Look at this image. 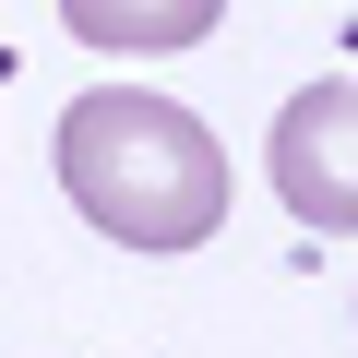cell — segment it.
I'll use <instances>...</instances> for the list:
<instances>
[{
    "instance_id": "6da1fadb",
    "label": "cell",
    "mask_w": 358,
    "mask_h": 358,
    "mask_svg": "<svg viewBox=\"0 0 358 358\" xmlns=\"http://www.w3.org/2000/svg\"><path fill=\"white\" fill-rule=\"evenodd\" d=\"M60 192L120 251H203L227 227V143L155 84H96L60 108Z\"/></svg>"
},
{
    "instance_id": "3957f363",
    "label": "cell",
    "mask_w": 358,
    "mask_h": 358,
    "mask_svg": "<svg viewBox=\"0 0 358 358\" xmlns=\"http://www.w3.org/2000/svg\"><path fill=\"white\" fill-rule=\"evenodd\" d=\"M215 13L227 0H60V24L84 48H108V60H167V48L215 36Z\"/></svg>"
},
{
    "instance_id": "7a4b0ae2",
    "label": "cell",
    "mask_w": 358,
    "mask_h": 358,
    "mask_svg": "<svg viewBox=\"0 0 358 358\" xmlns=\"http://www.w3.org/2000/svg\"><path fill=\"white\" fill-rule=\"evenodd\" d=\"M275 203L299 215V227H322V239H346L358 227V72H322V84H299L287 108H275Z\"/></svg>"
}]
</instances>
